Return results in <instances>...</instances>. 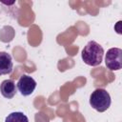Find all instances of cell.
<instances>
[{"label":"cell","instance_id":"cell-1","mask_svg":"<svg viewBox=\"0 0 122 122\" xmlns=\"http://www.w3.org/2000/svg\"><path fill=\"white\" fill-rule=\"evenodd\" d=\"M103 55H104L103 47L93 40L89 41L81 52V57L84 63L92 67L100 65L103 59Z\"/></svg>","mask_w":122,"mask_h":122},{"label":"cell","instance_id":"cell-2","mask_svg":"<svg viewBox=\"0 0 122 122\" xmlns=\"http://www.w3.org/2000/svg\"><path fill=\"white\" fill-rule=\"evenodd\" d=\"M111 95L105 89H96L90 96V105L99 112L107 111L111 106Z\"/></svg>","mask_w":122,"mask_h":122},{"label":"cell","instance_id":"cell-3","mask_svg":"<svg viewBox=\"0 0 122 122\" xmlns=\"http://www.w3.org/2000/svg\"><path fill=\"white\" fill-rule=\"evenodd\" d=\"M105 64L110 71H119L122 68V50L111 48L105 56Z\"/></svg>","mask_w":122,"mask_h":122},{"label":"cell","instance_id":"cell-4","mask_svg":"<svg viewBox=\"0 0 122 122\" xmlns=\"http://www.w3.org/2000/svg\"><path fill=\"white\" fill-rule=\"evenodd\" d=\"M16 88L23 96H28L34 92L36 88V81L31 76L28 74H23L18 79Z\"/></svg>","mask_w":122,"mask_h":122},{"label":"cell","instance_id":"cell-5","mask_svg":"<svg viewBox=\"0 0 122 122\" xmlns=\"http://www.w3.org/2000/svg\"><path fill=\"white\" fill-rule=\"evenodd\" d=\"M13 70V63L10 53L0 51V75L11 73Z\"/></svg>","mask_w":122,"mask_h":122},{"label":"cell","instance_id":"cell-6","mask_svg":"<svg viewBox=\"0 0 122 122\" xmlns=\"http://www.w3.org/2000/svg\"><path fill=\"white\" fill-rule=\"evenodd\" d=\"M16 91H17L16 85H15L14 81L11 79H6V80L2 81V83L0 84L1 94L7 99H11L15 95Z\"/></svg>","mask_w":122,"mask_h":122},{"label":"cell","instance_id":"cell-7","mask_svg":"<svg viewBox=\"0 0 122 122\" xmlns=\"http://www.w3.org/2000/svg\"><path fill=\"white\" fill-rule=\"evenodd\" d=\"M5 122H29L28 117L21 112H13L8 114Z\"/></svg>","mask_w":122,"mask_h":122}]
</instances>
